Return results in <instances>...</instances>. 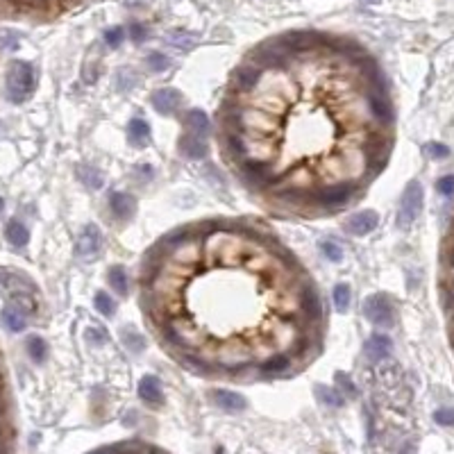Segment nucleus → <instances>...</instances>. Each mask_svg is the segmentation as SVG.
<instances>
[{
    "mask_svg": "<svg viewBox=\"0 0 454 454\" xmlns=\"http://www.w3.org/2000/svg\"><path fill=\"white\" fill-rule=\"evenodd\" d=\"M307 39L309 32H291L264 43L234 73L223 141L252 184L314 207L323 189L361 187L384 168L391 139L363 121L373 111L356 109L393 116V107L377 64L359 46L330 39L325 64L302 69Z\"/></svg>",
    "mask_w": 454,
    "mask_h": 454,
    "instance_id": "f257e3e1",
    "label": "nucleus"
},
{
    "mask_svg": "<svg viewBox=\"0 0 454 454\" xmlns=\"http://www.w3.org/2000/svg\"><path fill=\"white\" fill-rule=\"evenodd\" d=\"M422 200H425V193H422L420 182H409L405 193H402L400 209H398V227L400 229H409L413 225V220L418 218V214L422 209Z\"/></svg>",
    "mask_w": 454,
    "mask_h": 454,
    "instance_id": "39448f33",
    "label": "nucleus"
},
{
    "mask_svg": "<svg viewBox=\"0 0 454 454\" xmlns=\"http://www.w3.org/2000/svg\"><path fill=\"white\" fill-rule=\"evenodd\" d=\"M184 123H187V130L189 134H196V137H205L209 134V116L200 109H193L184 116Z\"/></svg>",
    "mask_w": 454,
    "mask_h": 454,
    "instance_id": "f3484780",
    "label": "nucleus"
},
{
    "mask_svg": "<svg viewBox=\"0 0 454 454\" xmlns=\"http://www.w3.org/2000/svg\"><path fill=\"white\" fill-rule=\"evenodd\" d=\"M109 207H111V212L116 214V218L128 220V218H132V216H134V212H137V200H134L130 193L114 191L109 196Z\"/></svg>",
    "mask_w": 454,
    "mask_h": 454,
    "instance_id": "9b49d317",
    "label": "nucleus"
},
{
    "mask_svg": "<svg viewBox=\"0 0 454 454\" xmlns=\"http://www.w3.org/2000/svg\"><path fill=\"white\" fill-rule=\"evenodd\" d=\"M128 137L134 148H146L148 141H150V125H148L144 118H132L130 128H128Z\"/></svg>",
    "mask_w": 454,
    "mask_h": 454,
    "instance_id": "dca6fc26",
    "label": "nucleus"
},
{
    "mask_svg": "<svg viewBox=\"0 0 454 454\" xmlns=\"http://www.w3.org/2000/svg\"><path fill=\"white\" fill-rule=\"evenodd\" d=\"M366 5H377V3H382V0H363Z\"/></svg>",
    "mask_w": 454,
    "mask_h": 454,
    "instance_id": "4c0bfd02",
    "label": "nucleus"
},
{
    "mask_svg": "<svg viewBox=\"0 0 454 454\" xmlns=\"http://www.w3.org/2000/svg\"><path fill=\"white\" fill-rule=\"evenodd\" d=\"M436 191L441 196H452L454 193V175H443L441 180L436 182Z\"/></svg>",
    "mask_w": 454,
    "mask_h": 454,
    "instance_id": "72a5a7b5",
    "label": "nucleus"
},
{
    "mask_svg": "<svg viewBox=\"0 0 454 454\" xmlns=\"http://www.w3.org/2000/svg\"><path fill=\"white\" fill-rule=\"evenodd\" d=\"M19 7H25V10H48L55 0H14Z\"/></svg>",
    "mask_w": 454,
    "mask_h": 454,
    "instance_id": "473e14b6",
    "label": "nucleus"
},
{
    "mask_svg": "<svg viewBox=\"0 0 454 454\" xmlns=\"http://www.w3.org/2000/svg\"><path fill=\"white\" fill-rule=\"evenodd\" d=\"M0 318H3V325L10 332H23L25 325H27V314H25L23 309H19L16 304H12V302L3 309Z\"/></svg>",
    "mask_w": 454,
    "mask_h": 454,
    "instance_id": "2eb2a0df",
    "label": "nucleus"
},
{
    "mask_svg": "<svg viewBox=\"0 0 454 454\" xmlns=\"http://www.w3.org/2000/svg\"><path fill=\"white\" fill-rule=\"evenodd\" d=\"M448 262H450V266L454 268V245H452L450 252H448Z\"/></svg>",
    "mask_w": 454,
    "mask_h": 454,
    "instance_id": "e433bc0d",
    "label": "nucleus"
},
{
    "mask_svg": "<svg viewBox=\"0 0 454 454\" xmlns=\"http://www.w3.org/2000/svg\"><path fill=\"white\" fill-rule=\"evenodd\" d=\"M123 39H125V30L123 27H109V30H105V43H107V46H111V48L121 46Z\"/></svg>",
    "mask_w": 454,
    "mask_h": 454,
    "instance_id": "c85d7f7f",
    "label": "nucleus"
},
{
    "mask_svg": "<svg viewBox=\"0 0 454 454\" xmlns=\"http://www.w3.org/2000/svg\"><path fill=\"white\" fill-rule=\"evenodd\" d=\"M180 152L189 159H203L209 152V144L205 141V137H196V134H187L180 141Z\"/></svg>",
    "mask_w": 454,
    "mask_h": 454,
    "instance_id": "ddd939ff",
    "label": "nucleus"
},
{
    "mask_svg": "<svg viewBox=\"0 0 454 454\" xmlns=\"http://www.w3.org/2000/svg\"><path fill=\"white\" fill-rule=\"evenodd\" d=\"M0 454H14V448H12L10 402H7V389H5L3 368H0Z\"/></svg>",
    "mask_w": 454,
    "mask_h": 454,
    "instance_id": "6e6552de",
    "label": "nucleus"
},
{
    "mask_svg": "<svg viewBox=\"0 0 454 454\" xmlns=\"http://www.w3.org/2000/svg\"><path fill=\"white\" fill-rule=\"evenodd\" d=\"M130 36H132V41H134V43H141V41H146V39H148V30H146L144 25H137V23H134V25L130 27Z\"/></svg>",
    "mask_w": 454,
    "mask_h": 454,
    "instance_id": "c9c22d12",
    "label": "nucleus"
},
{
    "mask_svg": "<svg viewBox=\"0 0 454 454\" xmlns=\"http://www.w3.org/2000/svg\"><path fill=\"white\" fill-rule=\"evenodd\" d=\"M214 402L220 409H225V411H243L245 405H248L243 396H239V393H232V391H216Z\"/></svg>",
    "mask_w": 454,
    "mask_h": 454,
    "instance_id": "a211bd4d",
    "label": "nucleus"
},
{
    "mask_svg": "<svg viewBox=\"0 0 454 454\" xmlns=\"http://www.w3.org/2000/svg\"><path fill=\"white\" fill-rule=\"evenodd\" d=\"M84 339L89 341V343H93V345H102L107 341V332L98 330V327H89V330L84 332Z\"/></svg>",
    "mask_w": 454,
    "mask_h": 454,
    "instance_id": "7c9ffc66",
    "label": "nucleus"
},
{
    "mask_svg": "<svg viewBox=\"0 0 454 454\" xmlns=\"http://www.w3.org/2000/svg\"><path fill=\"white\" fill-rule=\"evenodd\" d=\"M196 41H198L196 36L187 32V30H173V32L168 34V43L170 46H175L177 50H182V53L191 50L193 46H196Z\"/></svg>",
    "mask_w": 454,
    "mask_h": 454,
    "instance_id": "412c9836",
    "label": "nucleus"
},
{
    "mask_svg": "<svg viewBox=\"0 0 454 454\" xmlns=\"http://www.w3.org/2000/svg\"><path fill=\"white\" fill-rule=\"evenodd\" d=\"M5 239L10 241L14 248H25L27 241H30V232L27 227L23 225V223L19 220H10L5 227Z\"/></svg>",
    "mask_w": 454,
    "mask_h": 454,
    "instance_id": "6ab92c4d",
    "label": "nucleus"
},
{
    "mask_svg": "<svg viewBox=\"0 0 454 454\" xmlns=\"http://www.w3.org/2000/svg\"><path fill=\"white\" fill-rule=\"evenodd\" d=\"M0 293L10 297V302L16 304L19 309H23L25 314H34L36 311V286L23 273L0 268Z\"/></svg>",
    "mask_w": 454,
    "mask_h": 454,
    "instance_id": "7ed1b4c3",
    "label": "nucleus"
},
{
    "mask_svg": "<svg viewBox=\"0 0 454 454\" xmlns=\"http://www.w3.org/2000/svg\"><path fill=\"white\" fill-rule=\"evenodd\" d=\"M391 350H393L391 339L384 337V334H375V337H370L366 343V356L370 361H382L391 354Z\"/></svg>",
    "mask_w": 454,
    "mask_h": 454,
    "instance_id": "4468645a",
    "label": "nucleus"
},
{
    "mask_svg": "<svg viewBox=\"0 0 454 454\" xmlns=\"http://www.w3.org/2000/svg\"><path fill=\"white\" fill-rule=\"evenodd\" d=\"M321 252L330 259V262H341V259H343V250H341L334 241H325L321 245Z\"/></svg>",
    "mask_w": 454,
    "mask_h": 454,
    "instance_id": "cd10ccee",
    "label": "nucleus"
},
{
    "mask_svg": "<svg viewBox=\"0 0 454 454\" xmlns=\"http://www.w3.org/2000/svg\"><path fill=\"white\" fill-rule=\"evenodd\" d=\"M337 386H339L341 393H345V396H354V393H356L354 384L350 382V377H348L345 373H339V375H337Z\"/></svg>",
    "mask_w": 454,
    "mask_h": 454,
    "instance_id": "f704fd0d",
    "label": "nucleus"
},
{
    "mask_svg": "<svg viewBox=\"0 0 454 454\" xmlns=\"http://www.w3.org/2000/svg\"><path fill=\"white\" fill-rule=\"evenodd\" d=\"M350 300H352V293H350V286L348 284H337L334 286V307L341 314H345L350 309Z\"/></svg>",
    "mask_w": 454,
    "mask_h": 454,
    "instance_id": "b1692460",
    "label": "nucleus"
},
{
    "mask_svg": "<svg viewBox=\"0 0 454 454\" xmlns=\"http://www.w3.org/2000/svg\"><path fill=\"white\" fill-rule=\"evenodd\" d=\"M144 302L163 343L200 370L295 361L321 337L323 304L300 264L268 234L227 223L155 245Z\"/></svg>",
    "mask_w": 454,
    "mask_h": 454,
    "instance_id": "f03ea898",
    "label": "nucleus"
},
{
    "mask_svg": "<svg viewBox=\"0 0 454 454\" xmlns=\"http://www.w3.org/2000/svg\"><path fill=\"white\" fill-rule=\"evenodd\" d=\"M139 398L144 400L146 405H161V402H163V391H161L159 379L152 377V375L141 377V382H139Z\"/></svg>",
    "mask_w": 454,
    "mask_h": 454,
    "instance_id": "f8f14e48",
    "label": "nucleus"
},
{
    "mask_svg": "<svg viewBox=\"0 0 454 454\" xmlns=\"http://www.w3.org/2000/svg\"><path fill=\"white\" fill-rule=\"evenodd\" d=\"M377 223H379V218H377L375 212H359V214L350 216L348 223H345V227H348L350 234L366 236V234H370L377 227Z\"/></svg>",
    "mask_w": 454,
    "mask_h": 454,
    "instance_id": "9d476101",
    "label": "nucleus"
},
{
    "mask_svg": "<svg viewBox=\"0 0 454 454\" xmlns=\"http://www.w3.org/2000/svg\"><path fill=\"white\" fill-rule=\"evenodd\" d=\"M180 105H182V95L180 91H175V89H159V91L152 93V107L155 111H159L163 116L173 114Z\"/></svg>",
    "mask_w": 454,
    "mask_h": 454,
    "instance_id": "1a4fd4ad",
    "label": "nucleus"
},
{
    "mask_svg": "<svg viewBox=\"0 0 454 454\" xmlns=\"http://www.w3.org/2000/svg\"><path fill=\"white\" fill-rule=\"evenodd\" d=\"M25 348H27V354L32 356V361L41 363L43 359H46L48 345H46V341H43L41 337H30L27 343H25Z\"/></svg>",
    "mask_w": 454,
    "mask_h": 454,
    "instance_id": "5701e85b",
    "label": "nucleus"
},
{
    "mask_svg": "<svg viewBox=\"0 0 454 454\" xmlns=\"http://www.w3.org/2000/svg\"><path fill=\"white\" fill-rule=\"evenodd\" d=\"M316 393H318V400L327 407H343V402H345V398L341 396V391L332 389V386H318Z\"/></svg>",
    "mask_w": 454,
    "mask_h": 454,
    "instance_id": "4be33fe9",
    "label": "nucleus"
},
{
    "mask_svg": "<svg viewBox=\"0 0 454 454\" xmlns=\"http://www.w3.org/2000/svg\"><path fill=\"white\" fill-rule=\"evenodd\" d=\"M148 66H150L152 71H166L170 66V59L161 53H150L148 55Z\"/></svg>",
    "mask_w": 454,
    "mask_h": 454,
    "instance_id": "c756f323",
    "label": "nucleus"
},
{
    "mask_svg": "<svg viewBox=\"0 0 454 454\" xmlns=\"http://www.w3.org/2000/svg\"><path fill=\"white\" fill-rule=\"evenodd\" d=\"M363 316L379 327H393V323H396V309H393L386 295H370L363 302Z\"/></svg>",
    "mask_w": 454,
    "mask_h": 454,
    "instance_id": "423d86ee",
    "label": "nucleus"
},
{
    "mask_svg": "<svg viewBox=\"0 0 454 454\" xmlns=\"http://www.w3.org/2000/svg\"><path fill=\"white\" fill-rule=\"evenodd\" d=\"M34 82H36V76H34V69L32 64L27 62H12L10 69H7V98L12 102H25L30 95L34 91Z\"/></svg>",
    "mask_w": 454,
    "mask_h": 454,
    "instance_id": "20e7f679",
    "label": "nucleus"
},
{
    "mask_svg": "<svg viewBox=\"0 0 454 454\" xmlns=\"http://www.w3.org/2000/svg\"><path fill=\"white\" fill-rule=\"evenodd\" d=\"M109 284H111V288H114L118 295H128L130 280H128V273H125L123 266H114L109 271Z\"/></svg>",
    "mask_w": 454,
    "mask_h": 454,
    "instance_id": "aec40b11",
    "label": "nucleus"
},
{
    "mask_svg": "<svg viewBox=\"0 0 454 454\" xmlns=\"http://www.w3.org/2000/svg\"><path fill=\"white\" fill-rule=\"evenodd\" d=\"M100 250H102L100 229L95 225H87L78 236V245H76L78 257L82 259V262H93V259L100 255Z\"/></svg>",
    "mask_w": 454,
    "mask_h": 454,
    "instance_id": "0eeeda50",
    "label": "nucleus"
},
{
    "mask_svg": "<svg viewBox=\"0 0 454 454\" xmlns=\"http://www.w3.org/2000/svg\"><path fill=\"white\" fill-rule=\"evenodd\" d=\"M425 152L429 155L431 159H445L450 157V148L445 144H438V141H431V144L425 146Z\"/></svg>",
    "mask_w": 454,
    "mask_h": 454,
    "instance_id": "bb28decb",
    "label": "nucleus"
},
{
    "mask_svg": "<svg viewBox=\"0 0 454 454\" xmlns=\"http://www.w3.org/2000/svg\"><path fill=\"white\" fill-rule=\"evenodd\" d=\"M95 311L98 314H102L105 318H109V316H114V311H116V302L111 300V295H107L105 291H98L95 293Z\"/></svg>",
    "mask_w": 454,
    "mask_h": 454,
    "instance_id": "a878e982",
    "label": "nucleus"
},
{
    "mask_svg": "<svg viewBox=\"0 0 454 454\" xmlns=\"http://www.w3.org/2000/svg\"><path fill=\"white\" fill-rule=\"evenodd\" d=\"M434 420L443 427H454V409H438L434 411Z\"/></svg>",
    "mask_w": 454,
    "mask_h": 454,
    "instance_id": "2f4dec72",
    "label": "nucleus"
},
{
    "mask_svg": "<svg viewBox=\"0 0 454 454\" xmlns=\"http://www.w3.org/2000/svg\"><path fill=\"white\" fill-rule=\"evenodd\" d=\"M80 180L87 184L89 189H100L102 187V173L98 168H93V166H82L80 168Z\"/></svg>",
    "mask_w": 454,
    "mask_h": 454,
    "instance_id": "393cba45",
    "label": "nucleus"
}]
</instances>
